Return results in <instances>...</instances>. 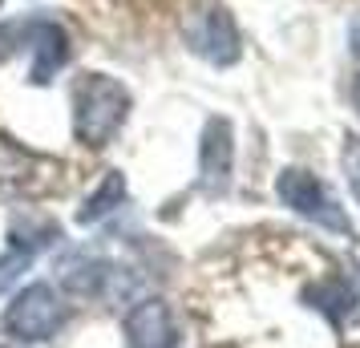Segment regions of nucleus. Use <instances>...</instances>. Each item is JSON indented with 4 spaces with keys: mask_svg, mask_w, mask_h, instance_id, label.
<instances>
[{
    "mask_svg": "<svg viewBox=\"0 0 360 348\" xmlns=\"http://www.w3.org/2000/svg\"><path fill=\"white\" fill-rule=\"evenodd\" d=\"M352 98H356V110H360V82H356V89H352Z\"/></svg>",
    "mask_w": 360,
    "mask_h": 348,
    "instance_id": "obj_13",
    "label": "nucleus"
},
{
    "mask_svg": "<svg viewBox=\"0 0 360 348\" xmlns=\"http://www.w3.org/2000/svg\"><path fill=\"white\" fill-rule=\"evenodd\" d=\"M130 114V89L110 73H85L73 94V134L85 146H105Z\"/></svg>",
    "mask_w": 360,
    "mask_h": 348,
    "instance_id": "obj_1",
    "label": "nucleus"
},
{
    "mask_svg": "<svg viewBox=\"0 0 360 348\" xmlns=\"http://www.w3.org/2000/svg\"><path fill=\"white\" fill-rule=\"evenodd\" d=\"M231 162H235V134L227 117H211L202 142H198V186L207 195H223L231 186Z\"/></svg>",
    "mask_w": 360,
    "mask_h": 348,
    "instance_id": "obj_4",
    "label": "nucleus"
},
{
    "mask_svg": "<svg viewBox=\"0 0 360 348\" xmlns=\"http://www.w3.org/2000/svg\"><path fill=\"white\" fill-rule=\"evenodd\" d=\"M29 33H33V45H37V57H33V82L37 85H49L53 73L69 61V37L49 25V20H37L29 25Z\"/></svg>",
    "mask_w": 360,
    "mask_h": 348,
    "instance_id": "obj_8",
    "label": "nucleus"
},
{
    "mask_svg": "<svg viewBox=\"0 0 360 348\" xmlns=\"http://www.w3.org/2000/svg\"><path fill=\"white\" fill-rule=\"evenodd\" d=\"M126 340L130 348H174V316L166 299H142L126 316Z\"/></svg>",
    "mask_w": 360,
    "mask_h": 348,
    "instance_id": "obj_6",
    "label": "nucleus"
},
{
    "mask_svg": "<svg viewBox=\"0 0 360 348\" xmlns=\"http://www.w3.org/2000/svg\"><path fill=\"white\" fill-rule=\"evenodd\" d=\"M191 49L219 69H227L239 61V29H235V20H231L227 8L211 4L207 13H198V20L191 25Z\"/></svg>",
    "mask_w": 360,
    "mask_h": 348,
    "instance_id": "obj_5",
    "label": "nucleus"
},
{
    "mask_svg": "<svg viewBox=\"0 0 360 348\" xmlns=\"http://www.w3.org/2000/svg\"><path fill=\"white\" fill-rule=\"evenodd\" d=\"M348 45H352V53L360 57V17L352 20V29H348Z\"/></svg>",
    "mask_w": 360,
    "mask_h": 348,
    "instance_id": "obj_12",
    "label": "nucleus"
},
{
    "mask_svg": "<svg viewBox=\"0 0 360 348\" xmlns=\"http://www.w3.org/2000/svg\"><path fill=\"white\" fill-rule=\"evenodd\" d=\"M340 162H344V179H348V191H352V195L360 199V138H356V134H348V138H344Z\"/></svg>",
    "mask_w": 360,
    "mask_h": 348,
    "instance_id": "obj_11",
    "label": "nucleus"
},
{
    "mask_svg": "<svg viewBox=\"0 0 360 348\" xmlns=\"http://www.w3.org/2000/svg\"><path fill=\"white\" fill-rule=\"evenodd\" d=\"M126 202V179L117 174V170H105V179H101V186L89 195V199L82 202V211H77V223H98L101 215H110V211H117Z\"/></svg>",
    "mask_w": 360,
    "mask_h": 348,
    "instance_id": "obj_10",
    "label": "nucleus"
},
{
    "mask_svg": "<svg viewBox=\"0 0 360 348\" xmlns=\"http://www.w3.org/2000/svg\"><path fill=\"white\" fill-rule=\"evenodd\" d=\"M65 324V299L57 296V288L49 283H29L20 288L8 312H4V332L20 340V344H41V340H53Z\"/></svg>",
    "mask_w": 360,
    "mask_h": 348,
    "instance_id": "obj_2",
    "label": "nucleus"
},
{
    "mask_svg": "<svg viewBox=\"0 0 360 348\" xmlns=\"http://www.w3.org/2000/svg\"><path fill=\"white\" fill-rule=\"evenodd\" d=\"M316 312H324L332 324H344L348 316H360V276L352 280H332V283H311L304 292Z\"/></svg>",
    "mask_w": 360,
    "mask_h": 348,
    "instance_id": "obj_7",
    "label": "nucleus"
},
{
    "mask_svg": "<svg viewBox=\"0 0 360 348\" xmlns=\"http://www.w3.org/2000/svg\"><path fill=\"white\" fill-rule=\"evenodd\" d=\"M53 239H57V235H45V239H41L37 231L25 235V227H20V219H17V227H13V247L0 255V296H4V292H8L25 271H29V264L49 247Z\"/></svg>",
    "mask_w": 360,
    "mask_h": 348,
    "instance_id": "obj_9",
    "label": "nucleus"
},
{
    "mask_svg": "<svg viewBox=\"0 0 360 348\" xmlns=\"http://www.w3.org/2000/svg\"><path fill=\"white\" fill-rule=\"evenodd\" d=\"M276 195L283 199V207H292L295 215L311 219V223H320V227H328V231H336V235H352V223L344 215V207L311 170L288 166L276 183Z\"/></svg>",
    "mask_w": 360,
    "mask_h": 348,
    "instance_id": "obj_3",
    "label": "nucleus"
}]
</instances>
